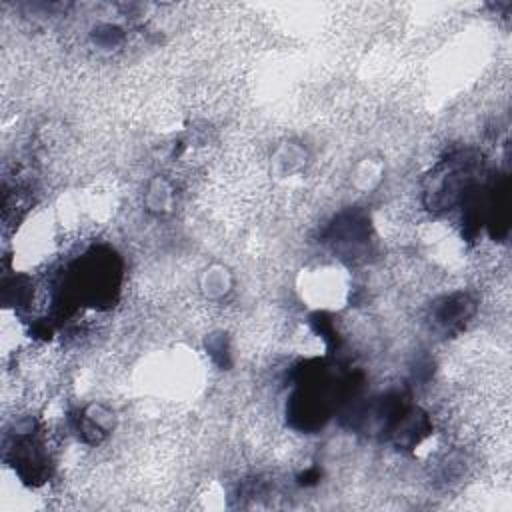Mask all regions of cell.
Masks as SVG:
<instances>
[{
  "instance_id": "obj_2",
  "label": "cell",
  "mask_w": 512,
  "mask_h": 512,
  "mask_svg": "<svg viewBox=\"0 0 512 512\" xmlns=\"http://www.w3.org/2000/svg\"><path fill=\"white\" fill-rule=\"evenodd\" d=\"M476 170L478 158H474L470 150L454 152L436 164L424 190L428 208L452 210L456 204L470 200L478 192Z\"/></svg>"
},
{
  "instance_id": "obj_1",
  "label": "cell",
  "mask_w": 512,
  "mask_h": 512,
  "mask_svg": "<svg viewBox=\"0 0 512 512\" xmlns=\"http://www.w3.org/2000/svg\"><path fill=\"white\" fill-rule=\"evenodd\" d=\"M122 278V264L116 254L90 250L74 266L68 284L62 288L64 302L86 300L92 306L112 304L118 294Z\"/></svg>"
}]
</instances>
